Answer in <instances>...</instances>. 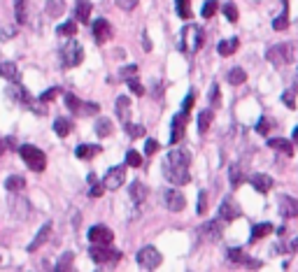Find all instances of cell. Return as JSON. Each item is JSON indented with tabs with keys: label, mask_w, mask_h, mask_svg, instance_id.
<instances>
[{
	"label": "cell",
	"mask_w": 298,
	"mask_h": 272,
	"mask_svg": "<svg viewBox=\"0 0 298 272\" xmlns=\"http://www.w3.org/2000/svg\"><path fill=\"white\" fill-rule=\"evenodd\" d=\"M242 217V209H240V205H238V200L233 198V196H226V198L222 200V205H219V219L224 221H235Z\"/></svg>",
	"instance_id": "obj_8"
},
{
	"label": "cell",
	"mask_w": 298,
	"mask_h": 272,
	"mask_svg": "<svg viewBox=\"0 0 298 272\" xmlns=\"http://www.w3.org/2000/svg\"><path fill=\"white\" fill-rule=\"evenodd\" d=\"M186 119H189V112L182 109L180 114L172 116V130H170V142L172 145H180L184 140V133H186Z\"/></svg>",
	"instance_id": "obj_11"
},
{
	"label": "cell",
	"mask_w": 298,
	"mask_h": 272,
	"mask_svg": "<svg viewBox=\"0 0 298 272\" xmlns=\"http://www.w3.org/2000/svg\"><path fill=\"white\" fill-rule=\"evenodd\" d=\"M287 26H289V17H287V12H282V14L273 21V28H275V31H287Z\"/></svg>",
	"instance_id": "obj_45"
},
{
	"label": "cell",
	"mask_w": 298,
	"mask_h": 272,
	"mask_svg": "<svg viewBox=\"0 0 298 272\" xmlns=\"http://www.w3.org/2000/svg\"><path fill=\"white\" fill-rule=\"evenodd\" d=\"M7 146H10V145H7V140H0V154H2V151H5Z\"/></svg>",
	"instance_id": "obj_60"
},
{
	"label": "cell",
	"mask_w": 298,
	"mask_h": 272,
	"mask_svg": "<svg viewBox=\"0 0 298 272\" xmlns=\"http://www.w3.org/2000/svg\"><path fill=\"white\" fill-rule=\"evenodd\" d=\"M238 47H240V40H238V37H231V40H222V42H219L217 52H219V56H233Z\"/></svg>",
	"instance_id": "obj_24"
},
{
	"label": "cell",
	"mask_w": 298,
	"mask_h": 272,
	"mask_svg": "<svg viewBox=\"0 0 298 272\" xmlns=\"http://www.w3.org/2000/svg\"><path fill=\"white\" fill-rule=\"evenodd\" d=\"M228 261L231 263H247L249 256H247L242 249H228Z\"/></svg>",
	"instance_id": "obj_40"
},
{
	"label": "cell",
	"mask_w": 298,
	"mask_h": 272,
	"mask_svg": "<svg viewBox=\"0 0 298 272\" xmlns=\"http://www.w3.org/2000/svg\"><path fill=\"white\" fill-rule=\"evenodd\" d=\"M212 116H214L212 109H203L201 114H198V130H201V133H207V130H210Z\"/></svg>",
	"instance_id": "obj_30"
},
{
	"label": "cell",
	"mask_w": 298,
	"mask_h": 272,
	"mask_svg": "<svg viewBox=\"0 0 298 272\" xmlns=\"http://www.w3.org/2000/svg\"><path fill=\"white\" fill-rule=\"evenodd\" d=\"M161 254L154 247H142V249L138 251V263L140 268H145V270H156L161 265Z\"/></svg>",
	"instance_id": "obj_9"
},
{
	"label": "cell",
	"mask_w": 298,
	"mask_h": 272,
	"mask_svg": "<svg viewBox=\"0 0 298 272\" xmlns=\"http://www.w3.org/2000/svg\"><path fill=\"white\" fill-rule=\"evenodd\" d=\"M268 145L273 146L275 151H282L284 156H291V154H294V146H291V142H289V140H282V137H273V140H268Z\"/></svg>",
	"instance_id": "obj_26"
},
{
	"label": "cell",
	"mask_w": 298,
	"mask_h": 272,
	"mask_svg": "<svg viewBox=\"0 0 298 272\" xmlns=\"http://www.w3.org/2000/svg\"><path fill=\"white\" fill-rule=\"evenodd\" d=\"M14 14L19 23H28V5L26 0H14Z\"/></svg>",
	"instance_id": "obj_29"
},
{
	"label": "cell",
	"mask_w": 298,
	"mask_h": 272,
	"mask_svg": "<svg viewBox=\"0 0 298 272\" xmlns=\"http://www.w3.org/2000/svg\"><path fill=\"white\" fill-rule=\"evenodd\" d=\"M138 2L140 0H117V5L121 7V10H126V12L135 10V7H138Z\"/></svg>",
	"instance_id": "obj_49"
},
{
	"label": "cell",
	"mask_w": 298,
	"mask_h": 272,
	"mask_svg": "<svg viewBox=\"0 0 298 272\" xmlns=\"http://www.w3.org/2000/svg\"><path fill=\"white\" fill-rule=\"evenodd\" d=\"M89 256H91V261H96V263H114L121 258L119 251L110 249V244H93L89 249Z\"/></svg>",
	"instance_id": "obj_6"
},
{
	"label": "cell",
	"mask_w": 298,
	"mask_h": 272,
	"mask_svg": "<svg viewBox=\"0 0 298 272\" xmlns=\"http://www.w3.org/2000/svg\"><path fill=\"white\" fill-rule=\"evenodd\" d=\"M228 179H231V186L233 188L240 186V181H242V167H240V163H235V165L228 170Z\"/></svg>",
	"instance_id": "obj_35"
},
{
	"label": "cell",
	"mask_w": 298,
	"mask_h": 272,
	"mask_svg": "<svg viewBox=\"0 0 298 272\" xmlns=\"http://www.w3.org/2000/svg\"><path fill=\"white\" fill-rule=\"evenodd\" d=\"M19 154H21V158L26 161V165L31 167L33 172H42L44 167H47V156H44L42 149H37V146L23 145L21 149H19Z\"/></svg>",
	"instance_id": "obj_2"
},
{
	"label": "cell",
	"mask_w": 298,
	"mask_h": 272,
	"mask_svg": "<svg viewBox=\"0 0 298 272\" xmlns=\"http://www.w3.org/2000/svg\"><path fill=\"white\" fill-rule=\"evenodd\" d=\"M56 95H58V89H49L47 93L40 95V103H49V100H54Z\"/></svg>",
	"instance_id": "obj_55"
},
{
	"label": "cell",
	"mask_w": 298,
	"mask_h": 272,
	"mask_svg": "<svg viewBox=\"0 0 298 272\" xmlns=\"http://www.w3.org/2000/svg\"><path fill=\"white\" fill-rule=\"evenodd\" d=\"M135 74H138V65H126V68H124V70H121V77H124V79H130V77H135Z\"/></svg>",
	"instance_id": "obj_51"
},
{
	"label": "cell",
	"mask_w": 298,
	"mask_h": 272,
	"mask_svg": "<svg viewBox=\"0 0 298 272\" xmlns=\"http://www.w3.org/2000/svg\"><path fill=\"white\" fill-rule=\"evenodd\" d=\"M124 128H126V133L130 137H142V135H145V128H142V126L130 124V121H128V124H124Z\"/></svg>",
	"instance_id": "obj_43"
},
{
	"label": "cell",
	"mask_w": 298,
	"mask_h": 272,
	"mask_svg": "<svg viewBox=\"0 0 298 272\" xmlns=\"http://www.w3.org/2000/svg\"><path fill=\"white\" fill-rule=\"evenodd\" d=\"M65 105H68V109L70 112H74V114H79V116H91V114H98V107L96 103H82L77 95L73 93H65Z\"/></svg>",
	"instance_id": "obj_5"
},
{
	"label": "cell",
	"mask_w": 298,
	"mask_h": 272,
	"mask_svg": "<svg viewBox=\"0 0 298 272\" xmlns=\"http://www.w3.org/2000/svg\"><path fill=\"white\" fill-rule=\"evenodd\" d=\"M103 191H107L105 184H98V179H96V181L91 184V191H89V196H91V198H100V196H103Z\"/></svg>",
	"instance_id": "obj_48"
},
{
	"label": "cell",
	"mask_w": 298,
	"mask_h": 272,
	"mask_svg": "<svg viewBox=\"0 0 298 272\" xmlns=\"http://www.w3.org/2000/svg\"><path fill=\"white\" fill-rule=\"evenodd\" d=\"M93 37H96L98 44H105L110 37H112V26L107 19H96L93 21Z\"/></svg>",
	"instance_id": "obj_16"
},
{
	"label": "cell",
	"mask_w": 298,
	"mask_h": 272,
	"mask_svg": "<svg viewBox=\"0 0 298 272\" xmlns=\"http://www.w3.org/2000/svg\"><path fill=\"white\" fill-rule=\"evenodd\" d=\"M124 179H126V167L117 165V167H110V170H107L103 184H105L107 191H117V188L124 184Z\"/></svg>",
	"instance_id": "obj_12"
},
{
	"label": "cell",
	"mask_w": 298,
	"mask_h": 272,
	"mask_svg": "<svg viewBox=\"0 0 298 272\" xmlns=\"http://www.w3.org/2000/svg\"><path fill=\"white\" fill-rule=\"evenodd\" d=\"M154 86H156V89H154V95L159 98V95L163 93V84H161V82H156V84H154Z\"/></svg>",
	"instance_id": "obj_58"
},
{
	"label": "cell",
	"mask_w": 298,
	"mask_h": 272,
	"mask_svg": "<svg viewBox=\"0 0 298 272\" xmlns=\"http://www.w3.org/2000/svg\"><path fill=\"white\" fill-rule=\"evenodd\" d=\"M63 12H65V2H63V0H49V2H47V14H49V17H54V19H56V17H61Z\"/></svg>",
	"instance_id": "obj_32"
},
{
	"label": "cell",
	"mask_w": 298,
	"mask_h": 272,
	"mask_svg": "<svg viewBox=\"0 0 298 272\" xmlns=\"http://www.w3.org/2000/svg\"><path fill=\"white\" fill-rule=\"evenodd\" d=\"M245 79H247V73L242 68H231V70H228V84L238 86V84H242Z\"/></svg>",
	"instance_id": "obj_34"
},
{
	"label": "cell",
	"mask_w": 298,
	"mask_h": 272,
	"mask_svg": "<svg viewBox=\"0 0 298 272\" xmlns=\"http://www.w3.org/2000/svg\"><path fill=\"white\" fill-rule=\"evenodd\" d=\"M126 165H130V167H140L142 165V156H140L135 149H130L126 154Z\"/></svg>",
	"instance_id": "obj_41"
},
{
	"label": "cell",
	"mask_w": 298,
	"mask_h": 272,
	"mask_svg": "<svg viewBox=\"0 0 298 272\" xmlns=\"http://www.w3.org/2000/svg\"><path fill=\"white\" fill-rule=\"evenodd\" d=\"M89 240H91V244H112L114 235L107 226H93L89 230Z\"/></svg>",
	"instance_id": "obj_15"
},
{
	"label": "cell",
	"mask_w": 298,
	"mask_h": 272,
	"mask_svg": "<svg viewBox=\"0 0 298 272\" xmlns=\"http://www.w3.org/2000/svg\"><path fill=\"white\" fill-rule=\"evenodd\" d=\"M166 165H180V167H189L191 165V151L189 149H172L170 154L163 161Z\"/></svg>",
	"instance_id": "obj_13"
},
{
	"label": "cell",
	"mask_w": 298,
	"mask_h": 272,
	"mask_svg": "<svg viewBox=\"0 0 298 272\" xmlns=\"http://www.w3.org/2000/svg\"><path fill=\"white\" fill-rule=\"evenodd\" d=\"M84 61V49H82V44L79 42H65L63 49H61V63H63V68H74V65H79V63Z\"/></svg>",
	"instance_id": "obj_4"
},
{
	"label": "cell",
	"mask_w": 298,
	"mask_h": 272,
	"mask_svg": "<svg viewBox=\"0 0 298 272\" xmlns=\"http://www.w3.org/2000/svg\"><path fill=\"white\" fill-rule=\"evenodd\" d=\"M193 103H196V93H189L184 98V103H182V109H184V112H191Z\"/></svg>",
	"instance_id": "obj_53"
},
{
	"label": "cell",
	"mask_w": 298,
	"mask_h": 272,
	"mask_svg": "<svg viewBox=\"0 0 298 272\" xmlns=\"http://www.w3.org/2000/svg\"><path fill=\"white\" fill-rule=\"evenodd\" d=\"M74 33H77V23L74 21H65L58 26V35H63V37H73Z\"/></svg>",
	"instance_id": "obj_39"
},
{
	"label": "cell",
	"mask_w": 298,
	"mask_h": 272,
	"mask_svg": "<svg viewBox=\"0 0 298 272\" xmlns=\"http://www.w3.org/2000/svg\"><path fill=\"white\" fill-rule=\"evenodd\" d=\"M0 77H5V79H10V82H19V68L14 65V63L10 61H5V63H0Z\"/></svg>",
	"instance_id": "obj_23"
},
{
	"label": "cell",
	"mask_w": 298,
	"mask_h": 272,
	"mask_svg": "<svg viewBox=\"0 0 298 272\" xmlns=\"http://www.w3.org/2000/svg\"><path fill=\"white\" fill-rule=\"evenodd\" d=\"M291 251H298V237L294 242H291Z\"/></svg>",
	"instance_id": "obj_61"
},
{
	"label": "cell",
	"mask_w": 298,
	"mask_h": 272,
	"mask_svg": "<svg viewBox=\"0 0 298 272\" xmlns=\"http://www.w3.org/2000/svg\"><path fill=\"white\" fill-rule=\"evenodd\" d=\"M163 175L166 179L175 184V186H184L191 181V175H189V167H180V165H166L163 163Z\"/></svg>",
	"instance_id": "obj_7"
},
{
	"label": "cell",
	"mask_w": 298,
	"mask_h": 272,
	"mask_svg": "<svg viewBox=\"0 0 298 272\" xmlns=\"http://www.w3.org/2000/svg\"><path fill=\"white\" fill-rule=\"evenodd\" d=\"M128 86H130V91H133L135 95H145V86H142L135 77H130V79H128Z\"/></svg>",
	"instance_id": "obj_47"
},
{
	"label": "cell",
	"mask_w": 298,
	"mask_h": 272,
	"mask_svg": "<svg viewBox=\"0 0 298 272\" xmlns=\"http://www.w3.org/2000/svg\"><path fill=\"white\" fill-rule=\"evenodd\" d=\"M149 198V188L142 184V181H133L130 184V200L138 205V207H142V202Z\"/></svg>",
	"instance_id": "obj_19"
},
{
	"label": "cell",
	"mask_w": 298,
	"mask_h": 272,
	"mask_svg": "<svg viewBox=\"0 0 298 272\" xmlns=\"http://www.w3.org/2000/svg\"><path fill=\"white\" fill-rule=\"evenodd\" d=\"M49 235H52V223L47 221V223H44L42 228L37 230V235H35V240H33L31 244H28V251H31V254H33V251H37V249H40V247H42V244H44V242L49 240Z\"/></svg>",
	"instance_id": "obj_20"
},
{
	"label": "cell",
	"mask_w": 298,
	"mask_h": 272,
	"mask_svg": "<svg viewBox=\"0 0 298 272\" xmlns=\"http://www.w3.org/2000/svg\"><path fill=\"white\" fill-rule=\"evenodd\" d=\"M175 7H177V14L182 19L191 17V0H175Z\"/></svg>",
	"instance_id": "obj_37"
},
{
	"label": "cell",
	"mask_w": 298,
	"mask_h": 272,
	"mask_svg": "<svg viewBox=\"0 0 298 272\" xmlns=\"http://www.w3.org/2000/svg\"><path fill=\"white\" fill-rule=\"evenodd\" d=\"M266 56L275 68L287 65V63H298V42H284V44L270 47Z\"/></svg>",
	"instance_id": "obj_1"
},
{
	"label": "cell",
	"mask_w": 298,
	"mask_h": 272,
	"mask_svg": "<svg viewBox=\"0 0 298 272\" xmlns=\"http://www.w3.org/2000/svg\"><path fill=\"white\" fill-rule=\"evenodd\" d=\"M205 209H207V193L201 191L198 193V214H205Z\"/></svg>",
	"instance_id": "obj_50"
},
{
	"label": "cell",
	"mask_w": 298,
	"mask_h": 272,
	"mask_svg": "<svg viewBox=\"0 0 298 272\" xmlns=\"http://www.w3.org/2000/svg\"><path fill=\"white\" fill-rule=\"evenodd\" d=\"M142 40H145V52H151V40H149L147 35H142Z\"/></svg>",
	"instance_id": "obj_59"
},
{
	"label": "cell",
	"mask_w": 298,
	"mask_h": 272,
	"mask_svg": "<svg viewBox=\"0 0 298 272\" xmlns=\"http://www.w3.org/2000/svg\"><path fill=\"white\" fill-rule=\"evenodd\" d=\"M96 133H98V137H107L110 133H112V121H110V119H98Z\"/></svg>",
	"instance_id": "obj_38"
},
{
	"label": "cell",
	"mask_w": 298,
	"mask_h": 272,
	"mask_svg": "<svg viewBox=\"0 0 298 272\" xmlns=\"http://www.w3.org/2000/svg\"><path fill=\"white\" fill-rule=\"evenodd\" d=\"M14 35H17V28H5V33H2V40H7V37H14Z\"/></svg>",
	"instance_id": "obj_57"
},
{
	"label": "cell",
	"mask_w": 298,
	"mask_h": 272,
	"mask_svg": "<svg viewBox=\"0 0 298 272\" xmlns=\"http://www.w3.org/2000/svg\"><path fill=\"white\" fill-rule=\"evenodd\" d=\"M294 142H298V128L294 130Z\"/></svg>",
	"instance_id": "obj_62"
},
{
	"label": "cell",
	"mask_w": 298,
	"mask_h": 272,
	"mask_svg": "<svg viewBox=\"0 0 298 272\" xmlns=\"http://www.w3.org/2000/svg\"><path fill=\"white\" fill-rule=\"evenodd\" d=\"M224 235V219H212L205 221L201 226V237L207 242H219Z\"/></svg>",
	"instance_id": "obj_10"
},
{
	"label": "cell",
	"mask_w": 298,
	"mask_h": 272,
	"mask_svg": "<svg viewBox=\"0 0 298 272\" xmlns=\"http://www.w3.org/2000/svg\"><path fill=\"white\" fill-rule=\"evenodd\" d=\"M163 205L170 212H182L186 207V198L182 196L180 191H163Z\"/></svg>",
	"instance_id": "obj_14"
},
{
	"label": "cell",
	"mask_w": 298,
	"mask_h": 272,
	"mask_svg": "<svg viewBox=\"0 0 298 272\" xmlns=\"http://www.w3.org/2000/svg\"><path fill=\"white\" fill-rule=\"evenodd\" d=\"M70 263H73V254H65L63 258L58 261V265H56V270H68V268H70Z\"/></svg>",
	"instance_id": "obj_52"
},
{
	"label": "cell",
	"mask_w": 298,
	"mask_h": 272,
	"mask_svg": "<svg viewBox=\"0 0 298 272\" xmlns=\"http://www.w3.org/2000/svg\"><path fill=\"white\" fill-rule=\"evenodd\" d=\"M54 130H56V135H58V137H68V135H70V130H73V124H70V119H56V124H54Z\"/></svg>",
	"instance_id": "obj_31"
},
{
	"label": "cell",
	"mask_w": 298,
	"mask_h": 272,
	"mask_svg": "<svg viewBox=\"0 0 298 272\" xmlns=\"http://www.w3.org/2000/svg\"><path fill=\"white\" fill-rule=\"evenodd\" d=\"M273 121H270V119H266V116H263V119H259V124H256V133H261V135H266V133H270V128H273Z\"/></svg>",
	"instance_id": "obj_44"
},
{
	"label": "cell",
	"mask_w": 298,
	"mask_h": 272,
	"mask_svg": "<svg viewBox=\"0 0 298 272\" xmlns=\"http://www.w3.org/2000/svg\"><path fill=\"white\" fill-rule=\"evenodd\" d=\"M156 149H159V142H156V140H147V142H145V154H147V156H151Z\"/></svg>",
	"instance_id": "obj_54"
},
{
	"label": "cell",
	"mask_w": 298,
	"mask_h": 272,
	"mask_svg": "<svg viewBox=\"0 0 298 272\" xmlns=\"http://www.w3.org/2000/svg\"><path fill=\"white\" fill-rule=\"evenodd\" d=\"M203 42H205V33H203V28H198L196 23L186 26V28L182 31V44H184V52L196 54L203 47Z\"/></svg>",
	"instance_id": "obj_3"
},
{
	"label": "cell",
	"mask_w": 298,
	"mask_h": 272,
	"mask_svg": "<svg viewBox=\"0 0 298 272\" xmlns=\"http://www.w3.org/2000/svg\"><path fill=\"white\" fill-rule=\"evenodd\" d=\"M117 116L119 121H124V124L130 121V98H126V95L117 98Z\"/></svg>",
	"instance_id": "obj_21"
},
{
	"label": "cell",
	"mask_w": 298,
	"mask_h": 272,
	"mask_svg": "<svg viewBox=\"0 0 298 272\" xmlns=\"http://www.w3.org/2000/svg\"><path fill=\"white\" fill-rule=\"evenodd\" d=\"M249 184H252L259 193H268V191L273 188V184H275V179L270 177V175H252V177H249Z\"/></svg>",
	"instance_id": "obj_18"
},
{
	"label": "cell",
	"mask_w": 298,
	"mask_h": 272,
	"mask_svg": "<svg viewBox=\"0 0 298 272\" xmlns=\"http://www.w3.org/2000/svg\"><path fill=\"white\" fill-rule=\"evenodd\" d=\"M12 209H14V214L19 217V219H26L28 214H31V205L26 202L23 198H14V202H12Z\"/></svg>",
	"instance_id": "obj_28"
},
{
	"label": "cell",
	"mask_w": 298,
	"mask_h": 272,
	"mask_svg": "<svg viewBox=\"0 0 298 272\" xmlns=\"http://www.w3.org/2000/svg\"><path fill=\"white\" fill-rule=\"evenodd\" d=\"M5 186H7V191H23L26 188V179L21 175H12V177H7Z\"/></svg>",
	"instance_id": "obj_33"
},
{
	"label": "cell",
	"mask_w": 298,
	"mask_h": 272,
	"mask_svg": "<svg viewBox=\"0 0 298 272\" xmlns=\"http://www.w3.org/2000/svg\"><path fill=\"white\" fill-rule=\"evenodd\" d=\"M91 10H93V5L89 2V0H77V5H74V17H77V21H89V17H91Z\"/></svg>",
	"instance_id": "obj_22"
},
{
	"label": "cell",
	"mask_w": 298,
	"mask_h": 272,
	"mask_svg": "<svg viewBox=\"0 0 298 272\" xmlns=\"http://www.w3.org/2000/svg\"><path fill=\"white\" fill-rule=\"evenodd\" d=\"M224 14H226V19L231 21V23L238 21V7H235L233 2H226V5H224Z\"/></svg>",
	"instance_id": "obj_42"
},
{
	"label": "cell",
	"mask_w": 298,
	"mask_h": 272,
	"mask_svg": "<svg viewBox=\"0 0 298 272\" xmlns=\"http://www.w3.org/2000/svg\"><path fill=\"white\" fill-rule=\"evenodd\" d=\"M296 84H298V70H296Z\"/></svg>",
	"instance_id": "obj_63"
},
{
	"label": "cell",
	"mask_w": 298,
	"mask_h": 272,
	"mask_svg": "<svg viewBox=\"0 0 298 272\" xmlns=\"http://www.w3.org/2000/svg\"><path fill=\"white\" fill-rule=\"evenodd\" d=\"M279 214L287 217V219L298 217V200H294L291 196H282L279 198Z\"/></svg>",
	"instance_id": "obj_17"
},
{
	"label": "cell",
	"mask_w": 298,
	"mask_h": 272,
	"mask_svg": "<svg viewBox=\"0 0 298 272\" xmlns=\"http://www.w3.org/2000/svg\"><path fill=\"white\" fill-rule=\"evenodd\" d=\"M282 100H284V105H287L289 109H296V98H294V89L284 91V93H282Z\"/></svg>",
	"instance_id": "obj_46"
},
{
	"label": "cell",
	"mask_w": 298,
	"mask_h": 272,
	"mask_svg": "<svg viewBox=\"0 0 298 272\" xmlns=\"http://www.w3.org/2000/svg\"><path fill=\"white\" fill-rule=\"evenodd\" d=\"M74 154H77V158H82V161H89V158H93L96 154H100V146L98 145H79Z\"/></svg>",
	"instance_id": "obj_27"
},
{
	"label": "cell",
	"mask_w": 298,
	"mask_h": 272,
	"mask_svg": "<svg viewBox=\"0 0 298 272\" xmlns=\"http://www.w3.org/2000/svg\"><path fill=\"white\" fill-rule=\"evenodd\" d=\"M268 233H273V223H256L252 228V237H249V244H256L261 237H266Z\"/></svg>",
	"instance_id": "obj_25"
},
{
	"label": "cell",
	"mask_w": 298,
	"mask_h": 272,
	"mask_svg": "<svg viewBox=\"0 0 298 272\" xmlns=\"http://www.w3.org/2000/svg\"><path fill=\"white\" fill-rule=\"evenodd\" d=\"M210 98H212V105H214V107H219V86H217V84L212 86V95H210Z\"/></svg>",
	"instance_id": "obj_56"
},
{
	"label": "cell",
	"mask_w": 298,
	"mask_h": 272,
	"mask_svg": "<svg viewBox=\"0 0 298 272\" xmlns=\"http://www.w3.org/2000/svg\"><path fill=\"white\" fill-rule=\"evenodd\" d=\"M217 10H219V2L217 0H205V5H203V19H212L214 14H217Z\"/></svg>",
	"instance_id": "obj_36"
}]
</instances>
